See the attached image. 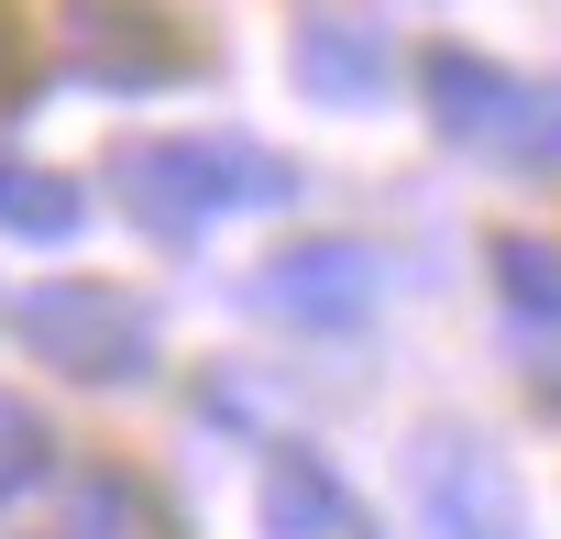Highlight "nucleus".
Segmentation results:
<instances>
[{
  "label": "nucleus",
  "mask_w": 561,
  "mask_h": 539,
  "mask_svg": "<svg viewBox=\"0 0 561 539\" xmlns=\"http://www.w3.org/2000/svg\"><path fill=\"white\" fill-rule=\"evenodd\" d=\"M122 176H133V209H144L154 231H198V220H220V209H275V198H298L287 154H264V144H242V133H165V144H133Z\"/></svg>",
  "instance_id": "obj_1"
},
{
  "label": "nucleus",
  "mask_w": 561,
  "mask_h": 539,
  "mask_svg": "<svg viewBox=\"0 0 561 539\" xmlns=\"http://www.w3.org/2000/svg\"><path fill=\"white\" fill-rule=\"evenodd\" d=\"M23 331H34L45 364H67V375H89V386H122V375L154 364V320H144V298H122V287H100V276H56V287H34V298H23Z\"/></svg>",
  "instance_id": "obj_2"
},
{
  "label": "nucleus",
  "mask_w": 561,
  "mask_h": 539,
  "mask_svg": "<svg viewBox=\"0 0 561 539\" xmlns=\"http://www.w3.org/2000/svg\"><path fill=\"white\" fill-rule=\"evenodd\" d=\"M419 517H430V539H528V506H517L506 462L462 429L419 440Z\"/></svg>",
  "instance_id": "obj_3"
},
{
  "label": "nucleus",
  "mask_w": 561,
  "mask_h": 539,
  "mask_svg": "<svg viewBox=\"0 0 561 539\" xmlns=\"http://www.w3.org/2000/svg\"><path fill=\"white\" fill-rule=\"evenodd\" d=\"M375 253L364 242H298V253H275L264 276H253V309L264 320H298V331H342L375 309Z\"/></svg>",
  "instance_id": "obj_4"
},
{
  "label": "nucleus",
  "mask_w": 561,
  "mask_h": 539,
  "mask_svg": "<svg viewBox=\"0 0 561 539\" xmlns=\"http://www.w3.org/2000/svg\"><path fill=\"white\" fill-rule=\"evenodd\" d=\"M67 56L100 89H144V78L176 67V34H165V12H144V0H67Z\"/></svg>",
  "instance_id": "obj_5"
},
{
  "label": "nucleus",
  "mask_w": 561,
  "mask_h": 539,
  "mask_svg": "<svg viewBox=\"0 0 561 539\" xmlns=\"http://www.w3.org/2000/svg\"><path fill=\"white\" fill-rule=\"evenodd\" d=\"M253 506H264V539H353V495L309 451H264V495Z\"/></svg>",
  "instance_id": "obj_6"
},
{
  "label": "nucleus",
  "mask_w": 561,
  "mask_h": 539,
  "mask_svg": "<svg viewBox=\"0 0 561 539\" xmlns=\"http://www.w3.org/2000/svg\"><path fill=\"white\" fill-rule=\"evenodd\" d=\"M419 78H430L440 133H462V144H495V133H506V111H517V78H506V67H484V56H462V45H440Z\"/></svg>",
  "instance_id": "obj_7"
},
{
  "label": "nucleus",
  "mask_w": 561,
  "mask_h": 539,
  "mask_svg": "<svg viewBox=\"0 0 561 539\" xmlns=\"http://www.w3.org/2000/svg\"><path fill=\"white\" fill-rule=\"evenodd\" d=\"M56 539H176V528H165V506H154L133 473H111V462H100V473H78V484H67Z\"/></svg>",
  "instance_id": "obj_8"
},
{
  "label": "nucleus",
  "mask_w": 561,
  "mask_h": 539,
  "mask_svg": "<svg viewBox=\"0 0 561 539\" xmlns=\"http://www.w3.org/2000/svg\"><path fill=\"white\" fill-rule=\"evenodd\" d=\"M298 78H309L320 100H386V34H364V23H309V34H298Z\"/></svg>",
  "instance_id": "obj_9"
},
{
  "label": "nucleus",
  "mask_w": 561,
  "mask_h": 539,
  "mask_svg": "<svg viewBox=\"0 0 561 539\" xmlns=\"http://www.w3.org/2000/svg\"><path fill=\"white\" fill-rule=\"evenodd\" d=\"M89 220V198L67 176H34V165H0V231H23V242H67Z\"/></svg>",
  "instance_id": "obj_10"
},
{
  "label": "nucleus",
  "mask_w": 561,
  "mask_h": 539,
  "mask_svg": "<svg viewBox=\"0 0 561 539\" xmlns=\"http://www.w3.org/2000/svg\"><path fill=\"white\" fill-rule=\"evenodd\" d=\"M495 276H506V309H528V320H561V253H550V242L506 231V242H495Z\"/></svg>",
  "instance_id": "obj_11"
},
{
  "label": "nucleus",
  "mask_w": 561,
  "mask_h": 539,
  "mask_svg": "<svg viewBox=\"0 0 561 539\" xmlns=\"http://www.w3.org/2000/svg\"><path fill=\"white\" fill-rule=\"evenodd\" d=\"M45 473H56V440H45V418L0 397V506H12V495H34Z\"/></svg>",
  "instance_id": "obj_12"
},
{
  "label": "nucleus",
  "mask_w": 561,
  "mask_h": 539,
  "mask_svg": "<svg viewBox=\"0 0 561 539\" xmlns=\"http://www.w3.org/2000/svg\"><path fill=\"white\" fill-rule=\"evenodd\" d=\"M495 154H517V165H561V89H517Z\"/></svg>",
  "instance_id": "obj_13"
},
{
  "label": "nucleus",
  "mask_w": 561,
  "mask_h": 539,
  "mask_svg": "<svg viewBox=\"0 0 561 539\" xmlns=\"http://www.w3.org/2000/svg\"><path fill=\"white\" fill-rule=\"evenodd\" d=\"M0 67H12V23H0Z\"/></svg>",
  "instance_id": "obj_14"
}]
</instances>
